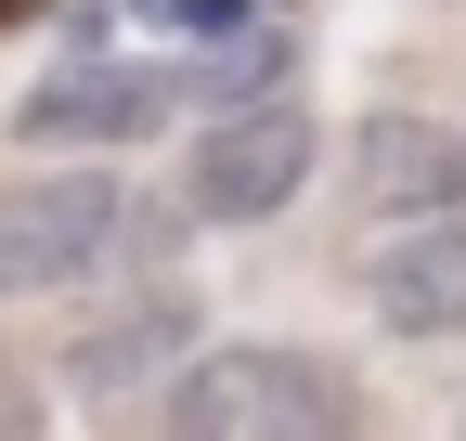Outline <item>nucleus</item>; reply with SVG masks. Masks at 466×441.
Here are the masks:
<instances>
[{
    "label": "nucleus",
    "instance_id": "nucleus-1",
    "mask_svg": "<svg viewBox=\"0 0 466 441\" xmlns=\"http://www.w3.org/2000/svg\"><path fill=\"white\" fill-rule=\"evenodd\" d=\"M156 441H363V390H350L324 351L233 338V351H195L182 364Z\"/></svg>",
    "mask_w": 466,
    "mask_h": 441
},
{
    "label": "nucleus",
    "instance_id": "nucleus-2",
    "mask_svg": "<svg viewBox=\"0 0 466 441\" xmlns=\"http://www.w3.org/2000/svg\"><path fill=\"white\" fill-rule=\"evenodd\" d=\"M130 234V195L116 169H39V182H0V299H52L104 272V247Z\"/></svg>",
    "mask_w": 466,
    "mask_h": 441
},
{
    "label": "nucleus",
    "instance_id": "nucleus-3",
    "mask_svg": "<svg viewBox=\"0 0 466 441\" xmlns=\"http://www.w3.org/2000/svg\"><path fill=\"white\" fill-rule=\"evenodd\" d=\"M311 118L299 104H233V118H208V143H195V169H182V195H195V220H272L285 195L311 182Z\"/></svg>",
    "mask_w": 466,
    "mask_h": 441
},
{
    "label": "nucleus",
    "instance_id": "nucleus-4",
    "mask_svg": "<svg viewBox=\"0 0 466 441\" xmlns=\"http://www.w3.org/2000/svg\"><path fill=\"white\" fill-rule=\"evenodd\" d=\"M350 195H363V220H466V130L453 118H363Z\"/></svg>",
    "mask_w": 466,
    "mask_h": 441
},
{
    "label": "nucleus",
    "instance_id": "nucleus-5",
    "mask_svg": "<svg viewBox=\"0 0 466 441\" xmlns=\"http://www.w3.org/2000/svg\"><path fill=\"white\" fill-rule=\"evenodd\" d=\"M363 312L389 338H466V220H389L363 247Z\"/></svg>",
    "mask_w": 466,
    "mask_h": 441
},
{
    "label": "nucleus",
    "instance_id": "nucleus-6",
    "mask_svg": "<svg viewBox=\"0 0 466 441\" xmlns=\"http://www.w3.org/2000/svg\"><path fill=\"white\" fill-rule=\"evenodd\" d=\"M156 118H168V78L116 66V52H78V66H52V78L14 104L26 143H143Z\"/></svg>",
    "mask_w": 466,
    "mask_h": 441
},
{
    "label": "nucleus",
    "instance_id": "nucleus-7",
    "mask_svg": "<svg viewBox=\"0 0 466 441\" xmlns=\"http://www.w3.org/2000/svg\"><path fill=\"white\" fill-rule=\"evenodd\" d=\"M182 351H195V312H182V299H143V312H116L104 338H78L66 364H78V390H91V403H116V390H143V376H156V364H182Z\"/></svg>",
    "mask_w": 466,
    "mask_h": 441
},
{
    "label": "nucleus",
    "instance_id": "nucleus-8",
    "mask_svg": "<svg viewBox=\"0 0 466 441\" xmlns=\"http://www.w3.org/2000/svg\"><path fill=\"white\" fill-rule=\"evenodd\" d=\"M272 78H285V26H220L195 52V91L220 104V118H233V104H272Z\"/></svg>",
    "mask_w": 466,
    "mask_h": 441
},
{
    "label": "nucleus",
    "instance_id": "nucleus-9",
    "mask_svg": "<svg viewBox=\"0 0 466 441\" xmlns=\"http://www.w3.org/2000/svg\"><path fill=\"white\" fill-rule=\"evenodd\" d=\"M0 441H26V428H14V403H0Z\"/></svg>",
    "mask_w": 466,
    "mask_h": 441
},
{
    "label": "nucleus",
    "instance_id": "nucleus-10",
    "mask_svg": "<svg viewBox=\"0 0 466 441\" xmlns=\"http://www.w3.org/2000/svg\"><path fill=\"white\" fill-rule=\"evenodd\" d=\"M0 14H14V0H0Z\"/></svg>",
    "mask_w": 466,
    "mask_h": 441
}]
</instances>
